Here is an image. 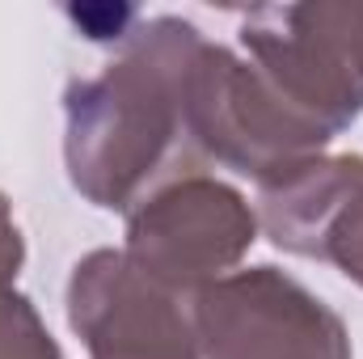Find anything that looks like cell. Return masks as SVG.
<instances>
[{
  "label": "cell",
  "instance_id": "cell-1",
  "mask_svg": "<svg viewBox=\"0 0 363 359\" xmlns=\"http://www.w3.org/2000/svg\"><path fill=\"white\" fill-rule=\"evenodd\" d=\"M207 38L182 17L135 26L123 55L64 93V165L101 211H131L157 186L203 174L190 136V68Z\"/></svg>",
  "mask_w": 363,
  "mask_h": 359
},
{
  "label": "cell",
  "instance_id": "cell-2",
  "mask_svg": "<svg viewBox=\"0 0 363 359\" xmlns=\"http://www.w3.org/2000/svg\"><path fill=\"white\" fill-rule=\"evenodd\" d=\"M241 55L279 106L321 140L342 136L363 114V0L250 9Z\"/></svg>",
  "mask_w": 363,
  "mask_h": 359
},
{
  "label": "cell",
  "instance_id": "cell-3",
  "mask_svg": "<svg viewBox=\"0 0 363 359\" xmlns=\"http://www.w3.org/2000/svg\"><path fill=\"white\" fill-rule=\"evenodd\" d=\"M258 241L254 203L228 182L203 174L157 186L127 211L123 254L161 287L194 296L207 283L233 275Z\"/></svg>",
  "mask_w": 363,
  "mask_h": 359
},
{
  "label": "cell",
  "instance_id": "cell-4",
  "mask_svg": "<svg viewBox=\"0 0 363 359\" xmlns=\"http://www.w3.org/2000/svg\"><path fill=\"white\" fill-rule=\"evenodd\" d=\"M190 317L203 359H351L347 321L271 263L194 292Z\"/></svg>",
  "mask_w": 363,
  "mask_h": 359
},
{
  "label": "cell",
  "instance_id": "cell-5",
  "mask_svg": "<svg viewBox=\"0 0 363 359\" xmlns=\"http://www.w3.org/2000/svg\"><path fill=\"white\" fill-rule=\"evenodd\" d=\"M190 136L203 161L262 182L308 157H321L330 140L296 123L245 55L203 43L190 68Z\"/></svg>",
  "mask_w": 363,
  "mask_h": 359
},
{
  "label": "cell",
  "instance_id": "cell-6",
  "mask_svg": "<svg viewBox=\"0 0 363 359\" xmlns=\"http://www.w3.org/2000/svg\"><path fill=\"white\" fill-rule=\"evenodd\" d=\"M68 326L89 359H203L190 296L148 279L123 250H93L72 267Z\"/></svg>",
  "mask_w": 363,
  "mask_h": 359
},
{
  "label": "cell",
  "instance_id": "cell-7",
  "mask_svg": "<svg viewBox=\"0 0 363 359\" xmlns=\"http://www.w3.org/2000/svg\"><path fill=\"white\" fill-rule=\"evenodd\" d=\"M296 254L330 263L351 283L363 287V157L359 153H347L338 178L330 186V194L321 199V211L313 216V224L304 228Z\"/></svg>",
  "mask_w": 363,
  "mask_h": 359
},
{
  "label": "cell",
  "instance_id": "cell-8",
  "mask_svg": "<svg viewBox=\"0 0 363 359\" xmlns=\"http://www.w3.org/2000/svg\"><path fill=\"white\" fill-rule=\"evenodd\" d=\"M0 359H64L47 321L21 292L0 304Z\"/></svg>",
  "mask_w": 363,
  "mask_h": 359
},
{
  "label": "cell",
  "instance_id": "cell-9",
  "mask_svg": "<svg viewBox=\"0 0 363 359\" xmlns=\"http://www.w3.org/2000/svg\"><path fill=\"white\" fill-rule=\"evenodd\" d=\"M26 263V241L21 228L13 220V203L9 194H0V304L17 292V270Z\"/></svg>",
  "mask_w": 363,
  "mask_h": 359
}]
</instances>
